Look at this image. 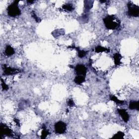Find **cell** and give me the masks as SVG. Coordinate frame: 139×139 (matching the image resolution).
Masks as SVG:
<instances>
[{
    "label": "cell",
    "instance_id": "1",
    "mask_svg": "<svg viewBox=\"0 0 139 139\" xmlns=\"http://www.w3.org/2000/svg\"><path fill=\"white\" fill-rule=\"evenodd\" d=\"M103 21L106 28L108 30H116L120 26V21L115 15H109L104 19Z\"/></svg>",
    "mask_w": 139,
    "mask_h": 139
},
{
    "label": "cell",
    "instance_id": "2",
    "mask_svg": "<svg viewBox=\"0 0 139 139\" xmlns=\"http://www.w3.org/2000/svg\"><path fill=\"white\" fill-rule=\"evenodd\" d=\"M19 1H15L13 3L9 5L7 8L8 15L11 17H15L21 14V11L18 7V3Z\"/></svg>",
    "mask_w": 139,
    "mask_h": 139
},
{
    "label": "cell",
    "instance_id": "3",
    "mask_svg": "<svg viewBox=\"0 0 139 139\" xmlns=\"http://www.w3.org/2000/svg\"><path fill=\"white\" fill-rule=\"evenodd\" d=\"M128 14L130 16L138 17L139 15V7L138 5H135L132 3H128Z\"/></svg>",
    "mask_w": 139,
    "mask_h": 139
},
{
    "label": "cell",
    "instance_id": "4",
    "mask_svg": "<svg viewBox=\"0 0 139 139\" xmlns=\"http://www.w3.org/2000/svg\"><path fill=\"white\" fill-rule=\"evenodd\" d=\"M54 129L58 134H64L66 130V124L62 121H59L54 125Z\"/></svg>",
    "mask_w": 139,
    "mask_h": 139
},
{
    "label": "cell",
    "instance_id": "5",
    "mask_svg": "<svg viewBox=\"0 0 139 139\" xmlns=\"http://www.w3.org/2000/svg\"><path fill=\"white\" fill-rule=\"evenodd\" d=\"M3 70H4V74L5 75H12L19 73L20 71L19 70L13 69L10 67H8L6 65H3Z\"/></svg>",
    "mask_w": 139,
    "mask_h": 139
},
{
    "label": "cell",
    "instance_id": "6",
    "mask_svg": "<svg viewBox=\"0 0 139 139\" xmlns=\"http://www.w3.org/2000/svg\"><path fill=\"white\" fill-rule=\"evenodd\" d=\"M75 71L78 75L85 76L87 69L85 66L82 64H78L75 68Z\"/></svg>",
    "mask_w": 139,
    "mask_h": 139
},
{
    "label": "cell",
    "instance_id": "7",
    "mask_svg": "<svg viewBox=\"0 0 139 139\" xmlns=\"http://www.w3.org/2000/svg\"><path fill=\"white\" fill-rule=\"evenodd\" d=\"M1 132L2 135H5L8 137H11L13 134L11 130L2 123L1 124Z\"/></svg>",
    "mask_w": 139,
    "mask_h": 139
},
{
    "label": "cell",
    "instance_id": "8",
    "mask_svg": "<svg viewBox=\"0 0 139 139\" xmlns=\"http://www.w3.org/2000/svg\"><path fill=\"white\" fill-rule=\"evenodd\" d=\"M118 112L121 115L122 118L123 120L125 122H127L129 119V116L126 110L123 109H118Z\"/></svg>",
    "mask_w": 139,
    "mask_h": 139
},
{
    "label": "cell",
    "instance_id": "9",
    "mask_svg": "<svg viewBox=\"0 0 139 139\" xmlns=\"http://www.w3.org/2000/svg\"><path fill=\"white\" fill-rule=\"evenodd\" d=\"M129 108L131 110L136 109L139 110V101H132L129 103Z\"/></svg>",
    "mask_w": 139,
    "mask_h": 139
},
{
    "label": "cell",
    "instance_id": "10",
    "mask_svg": "<svg viewBox=\"0 0 139 139\" xmlns=\"http://www.w3.org/2000/svg\"><path fill=\"white\" fill-rule=\"evenodd\" d=\"M122 58L121 55L118 53H116L114 55V63L116 66L120 65L121 63V59Z\"/></svg>",
    "mask_w": 139,
    "mask_h": 139
},
{
    "label": "cell",
    "instance_id": "11",
    "mask_svg": "<svg viewBox=\"0 0 139 139\" xmlns=\"http://www.w3.org/2000/svg\"><path fill=\"white\" fill-rule=\"evenodd\" d=\"M5 53L7 56H11L15 53V51L11 46L7 45L6 48H5Z\"/></svg>",
    "mask_w": 139,
    "mask_h": 139
},
{
    "label": "cell",
    "instance_id": "12",
    "mask_svg": "<svg viewBox=\"0 0 139 139\" xmlns=\"http://www.w3.org/2000/svg\"><path fill=\"white\" fill-rule=\"evenodd\" d=\"M85 80V76H81V75H78L74 80L75 83L77 84H81L83 82H84Z\"/></svg>",
    "mask_w": 139,
    "mask_h": 139
},
{
    "label": "cell",
    "instance_id": "13",
    "mask_svg": "<svg viewBox=\"0 0 139 139\" xmlns=\"http://www.w3.org/2000/svg\"><path fill=\"white\" fill-rule=\"evenodd\" d=\"M103 52H109L110 50L108 48L102 47L101 46H98L95 48V52L96 53H101Z\"/></svg>",
    "mask_w": 139,
    "mask_h": 139
},
{
    "label": "cell",
    "instance_id": "14",
    "mask_svg": "<svg viewBox=\"0 0 139 139\" xmlns=\"http://www.w3.org/2000/svg\"><path fill=\"white\" fill-rule=\"evenodd\" d=\"M49 134H50V132H49L48 130H47V129L46 128V127H45V124H43L41 138V139H45L46 137H47V135H48Z\"/></svg>",
    "mask_w": 139,
    "mask_h": 139
},
{
    "label": "cell",
    "instance_id": "15",
    "mask_svg": "<svg viewBox=\"0 0 139 139\" xmlns=\"http://www.w3.org/2000/svg\"><path fill=\"white\" fill-rule=\"evenodd\" d=\"M110 99L111 101H114V102H115L116 103L119 104H123L124 102L123 101L119 100L117 97H116L115 96H113V95L110 96Z\"/></svg>",
    "mask_w": 139,
    "mask_h": 139
},
{
    "label": "cell",
    "instance_id": "16",
    "mask_svg": "<svg viewBox=\"0 0 139 139\" xmlns=\"http://www.w3.org/2000/svg\"><path fill=\"white\" fill-rule=\"evenodd\" d=\"M63 9L68 10V11H71L72 10H73L74 9L73 7H72V5L70 4H64L62 7Z\"/></svg>",
    "mask_w": 139,
    "mask_h": 139
},
{
    "label": "cell",
    "instance_id": "17",
    "mask_svg": "<svg viewBox=\"0 0 139 139\" xmlns=\"http://www.w3.org/2000/svg\"><path fill=\"white\" fill-rule=\"evenodd\" d=\"M77 50L78 51V57H79L80 58H84L86 56V54L87 53L86 52H85L84 51H83V50H80L78 48H77Z\"/></svg>",
    "mask_w": 139,
    "mask_h": 139
},
{
    "label": "cell",
    "instance_id": "18",
    "mask_svg": "<svg viewBox=\"0 0 139 139\" xmlns=\"http://www.w3.org/2000/svg\"><path fill=\"white\" fill-rule=\"evenodd\" d=\"M124 133L122 132H117L116 134H115L114 137H112V138L114 139H122L124 137Z\"/></svg>",
    "mask_w": 139,
    "mask_h": 139
},
{
    "label": "cell",
    "instance_id": "19",
    "mask_svg": "<svg viewBox=\"0 0 139 139\" xmlns=\"http://www.w3.org/2000/svg\"><path fill=\"white\" fill-rule=\"evenodd\" d=\"M32 16L33 17V18L35 19V20L37 22H41V20H40L38 17H37L35 13L34 12V11H33L32 12Z\"/></svg>",
    "mask_w": 139,
    "mask_h": 139
},
{
    "label": "cell",
    "instance_id": "20",
    "mask_svg": "<svg viewBox=\"0 0 139 139\" xmlns=\"http://www.w3.org/2000/svg\"><path fill=\"white\" fill-rule=\"evenodd\" d=\"M1 85H2V89L3 90H7L8 89V85L4 83V82L3 80L2 79H1Z\"/></svg>",
    "mask_w": 139,
    "mask_h": 139
},
{
    "label": "cell",
    "instance_id": "21",
    "mask_svg": "<svg viewBox=\"0 0 139 139\" xmlns=\"http://www.w3.org/2000/svg\"><path fill=\"white\" fill-rule=\"evenodd\" d=\"M68 105L70 107H72V106H74V103L73 102V101L72 99L69 100L68 102Z\"/></svg>",
    "mask_w": 139,
    "mask_h": 139
},
{
    "label": "cell",
    "instance_id": "22",
    "mask_svg": "<svg viewBox=\"0 0 139 139\" xmlns=\"http://www.w3.org/2000/svg\"><path fill=\"white\" fill-rule=\"evenodd\" d=\"M14 121L17 124V125H18V126H20V122H19V120H17V118H15V119H14Z\"/></svg>",
    "mask_w": 139,
    "mask_h": 139
},
{
    "label": "cell",
    "instance_id": "23",
    "mask_svg": "<svg viewBox=\"0 0 139 139\" xmlns=\"http://www.w3.org/2000/svg\"><path fill=\"white\" fill-rule=\"evenodd\" d=\"M27 2L29 3H33L34 2V1H27Z\"/></svg>",
    "mask_w": 139,
    "mask_h": 139
},
{
    "label": "cell",
    "instance_id": "24",
    "mask_svg": "<svg viewBox=\"0 0 139 139\" xmlns=\"http://www.w3.org/2000/svg\"><path fill=\"white\" fill-rule=\"evenodd\" d=\"M105 2H106L105 1H100V2H101V3H104Z\"/></svg>",
    "mask_w": 139,
    "mask_h": 139
}]
</instances>
